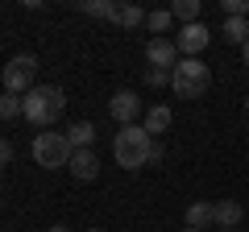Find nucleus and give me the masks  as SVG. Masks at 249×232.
<instances>
[{
  "instance_id": "obj_1",
  "label": "nucleus",
  "mask_w": 249,
  "mask_h": 232,
  "mask_svg": "<svg viewBox=\"0 0 249 232\" xmlns=\"http://www.w3.org/2000/svg\"><path fill=\"white\" fill-rule=\"evenodd\" d=\"M21 108H25L21 116H25L34 129H50L62 116V108H67V96H62V87H54V83H42V87H34L21 99Z\"/></svg>"
},
{
  "instance_id": "obj_2",
  "label": "nucleus",
  "mask_w": 249,
  "mask_h": 232,
  "mask_svg": "<svg viewBox=\"0 0 249 232\" xmlns=\"http://www.w3.org/2000/svg\"><path fill=\"white\" fill-rule=\"evenodd\" d=\"M150 145H154V137L145 133L142 125H124L121 133L112 137V158H116V166H124V170L150 166Z\"/></svg>"
},
{
  "instance_id": "obj_3",
  "label": "nucleus",
  "mask_w": 249,
  "mask_h": 232,
  "mask_svg": "<svg viewBox=\"0 0 249 232\" xmlns=\"http://www.w3.org/2000/svg\"><path fill=\"white\" fill-rule=\"evenodd\" d=\"M212 87V66L204 58H178L175 71H170V91L178 99H199Z\"/></svg>"
},
{
  "instance_id": "obj_4",
  "label": "nucleus",
  "mask_w": 249,
  "mask_h": 232,
  "mask_svg": "<svg viewBox=\"0 0 249 232\" xmlns=\"http://www.w3.org/2000/svg\"><path fill=\"white\" fill-rule=\"evenodd\" d=\"M71 141L67 133H37L34 137V162L42 170H58V166H71Z\"/></svg>"
},
{
  "instance_id": "obj_5",
  "label": "nucleus",
  "mask_w": 249,
  "mask_h": 232,
  "mask_svg": "<svg viewBox=\"0 0 249 232\" xmlns=\"http://www.w3.org/2000/svg\"><path fill=\"white\" fill-rule=\"evenodd\" d=\"M34 87H37V58L34 54L9 58V66H4V91L9 96H29Z\"/></svg>"
},
{
  "instance_id": "obj_6",
  "label": "nucleus",
  "mask_w": 249,
  "mask_h": 232,
  "mask_svg": "<svg viewBox=\"0 0 249 232\" xmlns=\"http://www.w3.org/2000/svg\"><path fill=\"white\" fill-rule=\"evenodd\" d=\"M208 37H212V33H208V25H199V21H196V25H183L175 33V46H178L183 58H199V50H208Z\"/></svg>"
},
{
  "instance_id": "obj_7",
  "label": "nucleus",
  "mask_w": 249,
  "mask_h": 232,
  "mask_svg": "<svg viewBox=\"0 0 249 232\" xmlns=\"http://www.w3.org/2000/svg\"><path fill=\"white\" fill-rule=\"evenodd\" d=\"M137 112H142V96H137V91H116V96L108 99V116H112V120H121V129L133 125Z\"/></svg>"
},
{
  "instance_id": "obj_8",
  "label": "nucleus",
  "mask_w": 249,
  "mask_h": 232,
  "mask_svg": "<svg viewBox=\"0 0 249 232\" xmlns=\"http://www.w3.org/2000/svg\"><path fill=\"white\" fill-rule=\"evenodd\" d=\"M145 58H150V66H158V71H175V63L183 54H178V46L170 42V37H154V42L145 46Z\"/></svg>"
},
{
  "instance_id": "obj_9",
  "label": "nucleus",
  "mask_w": 249,
  "mask_h": 232,
  "mask_svg": "<svg viewBox=\"0 0 249 232\" xmlns=\"http://www.w3.org/2000/svg\"><path fill=\"white\" fill-rule=\"evenodd\" d=\"M67 170L75 174V182H91V179L100 174V158H96L91 149H75V153H71V166H67Z\"/></svg>"
},
{
  "instance_id": "obj_10",
  "label": "nucleus",
  "mask_w": 249,
  "mask_h": 232,
  "mask_svg": "<svg viewBox=\"0 0 249 232\" xmlns=\"http://www.w3.org/2000/svg\"><path fill=\"white\" fill-rule=\"evenodd\" d=\"M212 212H216V228H229V232L245 220V207L237 199H220V203H212Z\"/></svg>"
},
{
  "instance_id": "obj_11",
  "label": "nucleus",
  "mask_w": 249,
  "mask_h": 232,
  "mask_svg": "<svg viewBox=\"0 0 249 232\" xmlns=\"http://www.w3.org/2000/svg\"><path fill=\"white\" fill-rule=\"evenodd\" d=\"M67 141H71V149H91L96 145V125L91 120H75L67 129Z\"/></svg>"
},
{
  "instance_id": "obj_12",
  "label": "nucleus",
  "mask_w": 249,
  "mask_h": 232,
  "mask_svg": "<svg viewBox=\"0 0 249 232\" xmlns=\"http://www.w3.org/2000/svg\"><path fill=\"white\" fill-rule=\"evenodd\" d=\"M220 37H224L229 46H245V42H249V21H245V17H224Z\"/></svg>"
},
{
  "instance_id": "obj_13",
  "label": "nucleus",
  "mask_w": 249,
  "mask_h": 232,
  "mask_svg": "<svg viewBox=\"0 0 249 232\" xmlns=\"http://www.w3.org/2000/svg\"><path fill=\"white\" fill-rule=\"evenodd\" d=\"M112 25H121V29H137V25H145V9H142V4H116Z\"/></svg>"
},
{
  "instance_id": "obj_14",
  "label": "nucleus",
  "mask_w": 249,
  "mask_h": 232,
  "mask_svg": "<svg viewBox=\"0 0 249 232\" xmlns=\"http://www.w3.org/2000/svg\"><path fill=\"white\" fill-rule=\"evenodd\" d=\"M142 129H145V133H150V137H158V133H166V129H170V108H166V104H154L150 112H145V120H142Z\"/></svg>"
},
{
  "instance_id": "obj_15",
  "label": "nucleus",
  "mask_w": 249,
  "mask_h": 232,
  "mask_svg": "<svg viewBox=\"0 0 249 232\" xmlns=\"http://www.w3.org/2000/svg\"><path fill=\"white\" fill-rule=\"evenodd\" d=\"M208 224H216L212 203H191V207H187V228H199V232H208Z\"/></svg>"
},
{
  "instance_id": "obj_16",
  "label": "nucleus",
  "mask_w": 249,
  "mask_h": 232,
  "mask_svg": "<svg viewBox=\"0 0 249 232\" xmlns=\"http://www.w3.org/2000/svg\"><path fill=\"white\" fill-rule=\"evenodd\" d=\"M170 17L183 21V25H196L199 21V0H175L170 4Z\"/></svg>"
},
{
  "instance_id": "obj_17",
  "label": "nucleus",
  "mask_w": 249,
  "mask_h": 232,
  "mask_svg": "<svg viewBox=\"0 0 249 232\" xmlns=\"http://www.w3.org/2000/svg\"><path fill=\"white\" fill-rule=\"evenodd\" d=\"M79 13H88V17H104V21H112L116 4H112V0H79Z\"/></svg>"
},
{
  "instance_id": "obj_18",
  "label": "nucleus",
  "mask_w": 249,
  "mask_h": 232,
  "mask_svg": "<svg viewBox=\"0 0 249 232\" xmlns=\"http://www.w3.org/2000/svg\"><path fill=\"white\" fill-rule=\"evenodd\" d=\"M170 25H175L170 9H154V13H145V29H150V33H166Z\"/></svg>"
},
{
  "instance_id": "obj_19",
  "label": "nucleus",
  "mask_w": 249,
  "mask_h": 232,
  "mask_svg": "<svg viewBox=\"0 0 249 232\" xmlns=\"http://www.w3.org/2000/svg\"><path fill=\"white\" fill-rule=\"evenodd\" d=\"M25 112V108H21V96H9V91H4V96H0V120H13V116H21Z\"/></svg>"
},
{
  "instance_id": "obj_20",
  "label": "nucleus",
  "mask_w": 249,
  "mask_h": 232,
  "mask_svg": "<svg viewBox=\"0 0 249 232\" xmlns=\"http://www.w3.org/2000/svg\"><path fill=\"white\" fill-rule=\"evenodd\" d=\"M145 83H150V87H170V71H158V66H150V71H145Z\"/></svg>"
},
{
  "instance_id": "obj_21",
  "label": "nucleus",
  "mask_w": 249,
  "mask_h": 232,
  "mask_svg": "<svg viewBox=\"0 0 249 232\" xmlns=\"http://www.w3.org/2000/svg\"><path fill=\"white\" fill-rule=\"evenodd\" d=\"M224 17H249V0H224Z\"/></svg>"
},
{
  "instance_id": "obj_22",
  "label": "nucleus",
  "mask_w": 249,
  "mask_h": 232,
  "mask_svg": "<svg viewBox=\"0 0 249 232\" xmlns=\"http://www.w3.org/2000/svg\"><path fill=\"white\" fill-rule=\"evenodd\" d=\"M9 162H13V145H9V141H4V137H0V170L9 166Z\"/></svg>"
},
{
  "instance_id": "obj_23",
  "label": "nucleus",
  "mask_w": 249,
  "mask_h": 232,
  "mask_svg": "<svg viewBox=\"0 0 249 232\" xmlns=\"http://www.w3.org/2000/svg\"><path fill=\"white\" fill-rule=\"evenodd\" d=\"M162 158H166V149H162V141L154 137V145H150V166H154V162H162Z\"/></svg>"
},
{
  "instance_id": "obj_24",
  "label": "nucleus",
  "mask_w": 249,
  "mask_h": 232,
  "mask_svg": "<svg viewBox=\"0 0 249 232\" xmlns=\"http://www.w3.org/2000/svg\"><path fill=\"white\" fill-rule=\"evenodd\" d=\"M241 58H245V66H249V42H245V46H241Z\"/></svg>"
},
{
  "instance_id": "obj_25",
  "label": "nucleus",
  "mask_w": 249,
  "mask_h": 232,
  "mask_svg": "<svg viewBox=\"0 0 249 232\" xmlns=\"http://www.w3.org/2000/svg\"><path fill=\"white\" fill-rule=\"evenodd\" d=\"M50 232H71V228H67V224H54V228Z\"/></svg>"
},
{
  "instance_id": "obj_26",
  "label": "nucleus",
  "mask_w": 249,
  "mask_h": 232,
  "mask_svg": "<svg viewBox=\"0 0 249 232\" xmlns=\"http://www.w3.org/2000/svg\"><path fill=\"white\" fill-rule=\"evenodd\" d=\"M88 232H104V228H88Z\"/></svg>"
},
{
  "instance_id": "obj_27",
  "label": "nucleus",
  "mask_w": 249,
  "mask_h": 232,
  "mask_svg": "<svg viewBox=\"0 0 249 232\" xmlns=\"http://www.w3.org/2000/svg\"><path fill=\"white\" fill-rule=\"evenodd\" d=\"M183 232H199V228H183Z\"/></svg>"
},
{
  "instance_id": "obj_28",
  "label": "nucleus",
  "mask_w": 249,
  "mask_h": 232,
  "mask_svg": "<svg viewBox=\"0 0 249 232\" xmlns=\"http://www.w3.org/2000/svg\"><path fill=\"white\" fill-rule=\"evenodd\" d=\"M245 112H249V96H245Z\"/></svg>"
},
{
  "instance_id": "obj_29",
  "label": "nucleus",
  "mask_w": 249,
  "mask_h": 232,
  "mask_svg": "<svg viewBox=\"0 0 249 232\" xmlns=\"http://www.w3.org/2000/svg\"><path fill=\"white\" fill-rule=\"evenodd\" d=\"M216 232H229V228H216Z\"/></svg>"
}]
</instances>
